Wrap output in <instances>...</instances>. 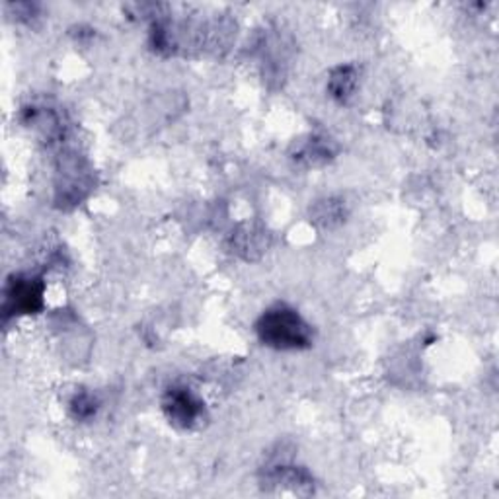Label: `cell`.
Wrapping results in <instances>:
<instances>
[{
  "instance_id": "6da1fadb",
  "label": "cell",
  "mask_w": 499,
  "mask_h": 499,
  "mask_svg": "<svg viewBox=\"0 0 499 499\" xmlns=\"http://www.w3.org/2000/svg\"><path fill=\"white\" fill-rule=\"evenodd\" d=\"M256 334L263 345L278 352H299L312 345V328L295 309L275 304L256 322Z\"/></svg>"
},
{
  "instance_id": "7a4b0ae2",
  "label": "cell",
  "mask_w": 499,
  "mask_h": 499,
  "mask_svg": "<svg viewBox=\"0 0 499 499\" xmlns=\"http://www.w3.org/2000/svg\"><path fill=\"white\" fill-rule=\"evenodd\" d=\"M162 412L174 428L194 429L205 418V404L189 387L174 385L164 392Z\"/></svg>"
},
{
  "instance_id": "3957f363",
  "label": "cell",
  "mask_w": 499,
  "mask_h": 499,
  "mask_svg": "<svg viewBox=\"0 0 499 499\" xmlns=\"http://www.w3.org/2000/svg\"><path fill=\"white\" fill-rule=\"evenodd\" d=\"M44 281L31 275H14L6 285V314H36L44 306Z\"/></svg>"
},
{
  "instance_id": "277c9868",
  "label": "cell",
  "mask_w": 499,
  "mask_h": 499,
  "mask_svg": "<svg viewBox=\"0 0 499 499\" xmlns=\"http://www.w3.org/2000/svg\"><path fill=\"white\" fill-rule=\"evenodd\" d=\"M334 154H336V146L330 139H326V137L311 135L306 141L296 143L293 161L306 168H316V166L330 162Z\"/></svg>"
},
{
  "instance_id": "5b68a950",
  "label": "cell",
  "mask_w": 499,
  "mask_h": 499,
  "mask_svg": "<svg viewBox=\"0 0 499 499\" xmlns=\"http://www.w3.org/2000/svg\"><path fill=\"white\" fill-rule=\"evenodd\" d=\"M265 482L273 486H283L296 494H311L312 492V476L299 466H275L265 476Z\"/></svg>"
},
{
  "instance_id": "8992f818",
  "label": "cell",
  "mask_w": 499,
  "mask_h": 499,
  "mask_svg": "<svg viewBox=\"0 0 499 499\" xmlns=\"http://www.w3.org/2000/svg\"><path fill=\"white\" fill-rule=\"evenodd\" d=\"M357 88V69L352 65L337 67L328 79V94L339 104H347Z\"/></svg>"
},
{
  "instance_id": "52a82bcc",
  "label": "cell",
  "mask_w": 499,
  "mask_h": 499,
  "mask_svg": "<svg viewBox=\"0 0 499 499\" xmlns=\"http://www.w3.org/2000/svg\"><path fill=\"white\" fill-rule=\"evenodd\" d=\"M344 217H345V211L342 201L324 199V201H318V204L312 207L314 222H318V225L324 229L339 225V222L344 220Z\"/></svg>"
},
{
  "instance_id": "ba28073f",
  "label": "cell",
  "mask_w": 499,
  "mask_h": 499,
  "mask_svg": "<svg viewBox=\"0 0 499 499\" xmlns=\"http://www.w3.org/2000/svg\"><path fill=\"white\" fill-rule=\"evenodd\" d=\"M69 408H71V413H72L74 420L87 421V420L96 416V412H98V408H100V402L96 400V396L90 395V392L80 390L72 396Z\"/></svg>"
}]
</instances>
